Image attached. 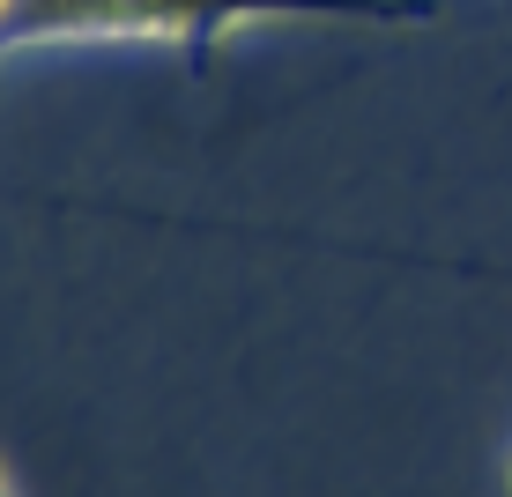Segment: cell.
Instances as JSON below:
<instances>
[{
    "label": "cell",
    "instance_id": "obj_2",
    "mask_svg": "<svg viewBox=\"0 0 512 497\" xmlns=\"http://www.w3.org/2000/svg\"><path fill=\"white\" fill-rule=\"evenodd\" d=\"M8 8H15V0H0V23H8Z\"/></svg>",
    "mask_w": 512,
    "mask_h": 497
},
{
    "label": "cell",
    "instance_id": "obj_3",
    "mask_svg": "<svg viewBox=\"0 0 512 497\" xmlns=\"http://www.w3.org/2000/svg\"><path fill=\"white\" fill-rule=\"evenodd\" d=\"M0 497H15V490H8V475H0Z\"/></svg>",
    "mask_w": 512,
    "mask_h": 497
},
{
    "label": "cell",
    "instance_id": "obj_1",
    "mask_svg": "<svg viewBox=\"0 0 512 497\" xmlns=\"http://www.w3.org/2000/svg\"><path fill=\"white\" fill-rule=\"evenodd\" d=\"M297 15H386V0H15L0 23V60L38 45H97V38L216 52L253 23H297Z\"/></svg>",
    "mask_w": 512,
    "mask_h": 497
}]
</instances>
